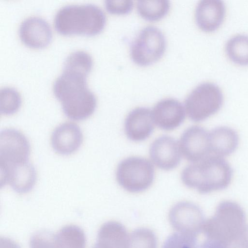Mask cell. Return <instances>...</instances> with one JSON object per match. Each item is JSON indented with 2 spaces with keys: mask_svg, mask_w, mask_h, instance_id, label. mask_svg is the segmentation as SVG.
I'll return each mask as SVG.
<instances>
[{
  "mask_svg": "<svg viewBox=\"0 0 248 248\" xmlns=\"http://www.w3.org/2000/svg\"><path fill=\"white\" fill-rule=\"evenodd\" d=\"M88 74L83 70L63 66L62 73L54 82V94L61 102L65 115L70 120H84L95 110V95L86 84Z\"/></svg>",
  "mask_w": 248,
  "mask_h": 248,
  "instance_id": "6da1fadb",
  "label": "cell"
},
{
  "mask_svg": "<svg viewBox=\"0 0 248 248\" xmlns=\"http://www.w3.org/2000/svg\"><path fill=\"white\" fill-rule=\"evenodd\" d=\"M232 170L222 157L208 155L186 166L181 174L183 183L202 194L223 190L231 182Z\"/></svg>",
  "mask_w": 248,
  "mask_h": 248,
  "instance_id": "7a4b0ae2",
  "label": "cell"
},
{
  "mask_svg": "<svg viewBox=\"0 0 248 248\" xmlns=\"http://www.w3.org/2000/svg\"><path fill=\"white\" fill-rule=\"evenodd\" d=\"M54 22L61 34L92 35L103 30L106 16L102 9L94 4H67L58 10Z\"/></svg>",
  "mask_w": 248,
  "mask_h": 248,
  "instance_id": "3957f363",
  "label": "cell"
},
{
  "mask_svg": "<svg viewBox=\"0 0 248 248\" xmlns=\"http://www.w3.org/2000/svg\"><path fill=\"white\" fill-rule=\"evenodd\" d=\"M246 220L245 212L239 204L224 201L218 205L214 215L204 221L202 230L208 239L229 247L245 229Z\"/></svg>",
  "mask_w": 248,
  "mask_h": 248,
  "instance_id": "277c9868",
  "label": "cell"
},
{
  "mask_svg": "<svg viewBox=\"0 0 248 248\" xmlns=\"http://www.w3.org/2000/svg\"><path fill=\"white\" fill-rule=\"evenodd\" d=\"M223 103V95L216 84L206 82L198 85L185 101L186 112L192 121L199 122L217 113Z\"/></svg>",
  "mask_w": 248,
  "mask_h": 248,
  "instance_id": "5b68a950",
  "label": "cell"
},
{
  "mask_svg": "<svg viewBox=\"0 0 248 248\" xmlns=\"http://www.w3.org/2000/svg\"><path fill=\"white\" fill-rule=\"evenodd\" d=\"M154 167L148 159L137 156L126 158L118 165L116 177L120 186L126 191L138 193L148 188L153 182Z\"/></svg>",
  "mask_w": 248,
  "mask_h": 248,
  "instance_id": "8992f818",
  "label": "cell"
},
{
  "mask_svg": "<svg viewBox=\"0 0 248 248\" xmlns=\"http://www.w3.org/2000/svg\"><path fill=\"white\" fill-rule=\"evenodd\" d=\"M166 44V38L159 29L153 26L144 27L131 44V59L140 66L151 65L162 57Z\"/></svg>",
  "mask_w": 248,
  "mask_h": 248,
  "instance_id": "52a82bcc",
  "label": "cell"
},
{
  "mask_svg": "<svg viewBox=\"0 0 248 248\" xmlns=\"http://www.w3.org/2000/svg\"><path fill=\"white\" fill-rule=\"evenodd\" d=\"M30 144L19 131L5 129L0 133V167H4L28 161Z\"/></svg>",
  "mask_w": 248,
  "mask_h": 248,
  "instance_id": "ba28073f",
  "label": "cell"
},
{
  "mask_svg": "<svg viewBox=\"0 0 248 248\" xmlns=\"http://www.w3.org/2000/svg\"><path fill=\"white\" fill-rule=\"evenodd\" d=\"M172 227L179 232L197 237L204 223L203 212L195 204L181 202L175 204L169 213Z\"/></svg>",
  "mask_w": 248,
  "mask_h": 248,
  "instance_id": "9c48e42d",
  "label": "cell"
},
{
  "mask_svg": "<svg viewBox=\"0 0 248 248\" xmlns=\"http://www.w3.org/2000/svg\"><path fill=\"white\" fill-rule=\"evenodd\" d=\"M179 145L187 160L199 162L211 153L209 132L200 126L189 127L182 134Z\"/></svg>",
  "mask_w": 248,
  "mask_h": 248,
  "instance_id": "30bf717a",
  "label": "cell"
},
{
  "mask_svg": "<svg viewBox=\"0 0 248 248\" xmlns=\"http://www.w3.org/2000/svg\"><path fill=\"white\" fill-rule=\"evenodd\" d=\"M0 172L1 187L8 184L19 194L30 192L37 179L36 171L29 161L10 166L0 167Z\"/></svg>",
  "mask_w": 248,
  "mask_h": 248,
  "instance_id": "8fae6325",
  "label": "cell"
},
{
  "mask_svg": "<svg viewBox=\"0 0 248 248\" xmlns=\"http://www.w3.org/2000/svg\"><path fill=\"white\" fill-rule=\"evenodd\" d=\"M180 145L173 138L162 136L156 139L150 148V157L154 163L164 170L176 167L181 159Z\"/></svg>",
  "mask_w": 248,
  "mask_h": 248,
  "instance_id": "7c38bea8",
  "label": "cell"
},
{
  "mask_svg": "<svg viewBox=\"0 0 248 248\" xmlns=\"http://www.w3.org/2000/svg\"><path fill=\"white\" fill-rule=\"evenodd\" d=\"M19 36L22 42L32 48H41L50 42L52 30L48 23L44 18L37 16H29L20 23Z\"/></svg>",
  "mask_w": 248,
  "mask_h": 248,
  "instance_id": "4fadbf2b",
  "label": "cell"
},
{
  "mask_svg": "<svg viewBox=\"0 0 248 248\" xmlns=\"http://www.w3.org/2000/svg\"><path fill=\"white\" fill-rule=\"evenodd\" d=\"M152 115L154 123L160 128L171 130L184 122L186 113L183 104L172 98L158 101L154 106Z\"/></svg>",
  "mask_w": 248,
  "mask_h": 248,
  "instance_id": "5bb4252c",
  "label": "cell"
},
{
  "mask_svg": "<svg viewBox=\"0 0 248 248\" xmlns=\"http://www.w3.org/2000/svg\"><path fill=\"white\" fill-rule=\"evenodd\" d=\"M80 128L76 124L63 123L53 131L51 138L54 150L61 155H67L76 152L83 141Z\"/></svg>",
  "mask_w": 248,
  "mask_h": 248,
  "instance_id": "9a60e30c",
  "label": "cell"
},
{
  "mask_svg": "<svg viewBox=\"0 0 248 248\" xmlns=\"http://www.w3.org/2000/svg\"><path fill=\"white\" fill-rule=\"evenodd\" d=\"M152 111L147 107H138L132 110L124 122V130L127 138L134 141L146 140L154 128Z\"/></svg>",
  "mask_w": 248,
  "mask_h": 248,
  "instance_id": "2e32d148",
  "label": "cell"
},
{
  "mask_svg": "<svg viewBox=\"0 0 248 248\" xmlns=\"http://www.w3.org/2000/svg\"><path fill=\"white\" fill-rule=\"evenodd\" d=\"M225 6L219 0H202L197 4L195 10V20L203 31H215L222 23L225 15Z\"/></svg>",
  "mask_w": 248,
  "mask_h": 248,
  "instance_id": "e0dca14e",
  "label": "cell"
},
{
  "mask_svg": "<svg viewBox=\"0 0 248 248\" xmlns=\"http://www.w3.org/2000/svg\"><path fill=\"white\" fill-rule=\"evenodd\" d=\"M211 153L220 157L229 155L237 149L239 137L233 129L218 126L209 132Z\"/></svg>",
  "mask_w": 248,
  "mask_h": 248,
  "instance_id": "ac0fdd59",
  "label": "cell"
},
{
  "mask_svg": "<svg viewBox=\"0 0 248 248\" xmlns=\"http://www.w3.org/2000/svg\"><path fill=\"white\" fill-rule=\"evenodd\" d=\"M128 236L123 224L117 221H108L100 228L96 244L101 248H126Z\"/></svg>",
  "mask_w": 248,
  "mask_h": 248,
  "instance_id": "d6986e66",
  "label": "cell"
},
{
  "mask_svg": "<svg viewBox=\"0 0 248 248\" xmlns=\"http://www.w3.org/2000/svg\"><path fill=\"white\" fill-rule=\"evenodd\" d=\"M226 52L234 63L248 65V35L237 34L230 38L226 44Z\"/></svg>",
  "mask_w": 248,
  "mask_h": 248,
  "instance_id": "ffe728a7",
  "label": "cell"
},
{
  "mask_svg": "<svg viewBox=\"0 0 248 248\" xmlns=\"http://www.w3.org/2000/svg\"><path fill=\"white\" fill-rule=\"evenodd\" d=\"M170 6V1L139 0L137 9L139 15L144 19L150 21L161 19L168 13Z\"/></svg>",
  "mask_w": 248,
  "mask_h": 248,
  "instance_id": "44dd1931",
  "label": "cell"
},
{
  "mask_svg": "<svg viewBox=\"0 0 248 248\" xmlns=\"http://www.w3.org/2000/svg\"><path fill=\"white\" fill-rule=\"evenodd\" d=\"M56 235L61 248H85L86 240L84 232L78 226H65Z\"/></svg>",
  "mask_w": 248,
  "mask_h": 248,
  "instance_id": "7402d4cb",
  "label": "cell"
},
{
  "mask_svg": "<svg viewBox=\"0 0 248 248\" xmlns=\"http://www.w3.org/2000/svg\"><path fill=\"white\" fill-rule=\"evenodd\" d=\"M0 111L1 114L10 115L18 111L21 104V98L15 88L4 87L0 89Z\"/></svg>",
  "mask_w": 248,
  "mask_h": 248,
  "instance_id": "603a6c76",
  "label": "cell"
},
{
  "mask_svg": "<svg viewBox=\"0 0 248 248\" xmlns=\"http://www.w3.org/2000/svg\"><path fill=\"white\" fill-rule=\"evenodd\" d=\"M156 246L155 233L148 229L140 228L129 235L126 248H156Z\"/></svg>",
  "mask_w": 248,
  "mask_h": 248,
  "instance_id": "cb8c5ba5",
  "label": "cell"
},
{
  "mask_svg": "<svg viewBox=\"0 0 248 248\" xmlns=\"http://www.w3.org/2000/svg\"><path fill=\"white\" fill-rule=\"evenodd\" d=\"M30 245L31 248H61L56 234L46 230L34 233L31 238Z\"/></svg>",
  "mask_w": 248,
  "mask_h": 248,
  "instance_id": "d4e9b609",
  "label": "cell"
},
{
  "mask_svg": "<svg viewBox=\"0 0 248 248\" xmlns=\"http://www.w3.org/2000/svg\"><path fill=\"white\" fill-rule=\"evenodd\" d=\"M196 237L174 233L166 240L162 248H198Z\"/></svg>",
  "mask_w": 248,
  "mask_h": 248,
  "instance_id": "484cf974",
  "label": "cell"
},
{
  "mask_svg": "<svg viewBox=\"0 0 248 248\" xmlns=\"http://www.w3.org/2000/svg\"><path fill=\"white\" fill-rule=\"evenodd\" d=\"M133 1L129 0H106L105 5L108 12L112 14L125 15L133 9Z\"/></svg>",
  "mask_w": 248,
  "mask_h": 248,
  "instance_id": "4316f807",
  "label": "cell"
},
{
  "mask_svg": "<svg viewBox=\"0 0 248 248\" xmlns=\"http://www.w3.org/2000/svg\"><path fill=\"white\" fill-rule=\"evenodd\" d=\"M229 248H248V226L245 227L238 238Z\"/></svg>",
  "mask_w": 248,
  "mask_h": 248,
  "instance_id": "83f0119b",
  "label": "cell"
},
{
  "mask_svg": "<svg viewBox=\"0 0 248 248\" xmlns=\"http://www.w3.org/2000/svg\"><path fill=\"white\" fill-rule=\"evenodd\" d=\"M198 248H229V247L218 241L207 239Z\"/></svg>",
  "mask_w": 248,
  "mask_h": 248,
  "instance_id": "f1b7e54d",
  "label": "cell"
},
{
  "mask_svg": "<svg viewBox=\"0 0 248 248\" xmlns=\"http://www.w3.org/2000/svg\"><path fill=\"white\" fill-rule=\"evenodd\" d=\"M0 243V248H20L16 242L9 238L1 237Z\"/></svg>",
  "mask_w": 248,
  "mask_h": 248,
  "instance_id": "f546056e",
  "label": "cell"
},
{
  "mask_svg": "<svg viewBox=\"0 0 248 248\" xmlns=\"http://www.w3.org/2000/svg\"><path fill=\"white\" fill-rule=\"evenodd\" d=\"M93 248H101L96 243Z\"/></svg>",
  "mask_w": 248,
  "mask_h": 248,
  "instance_id": "4dcf8cb0",
  "label": "cell"
},
{
  "mask_svg": "<svg viewBox=\"0 0 248 248\" xmlns=\"http://www.w3.org/2000/svg\"></svg>",
  "mask_w": 248,
  "mask_h": 248,
  "instance_id": "1f68e13d",
  "label": "cell"
}]
</instances>
